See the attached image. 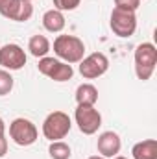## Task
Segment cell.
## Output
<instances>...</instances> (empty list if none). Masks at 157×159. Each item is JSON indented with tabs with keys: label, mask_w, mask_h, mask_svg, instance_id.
<instances>
[{
	"label": "cell",
	"mask_w": 157,
	"mask_h": 159,
	"mask_svg": "<svg viewBox=\"0 0 157 159\" xmlns=\"http://www.w3.org/2000/svg\"><path fill=\"white\" fill-rule=\"evenodd\" d=\"M54 54L69 65L79 63L85 57V43L76 35H57L54 39Z\"/></svg>",
	"instance_id": "obj_1"
},
{
	"label": "cell",
	"mask_w": 157,
	"mask_h": 159,
	"mask_svg": "<svg viewBox=\"0 0 157 159\" xmlns=\"http://www.w3.org/2000/svg\"><path fill=\"white\" fill-rule=\"evenodd\" d=\"M135 74L137 78L146 81L154 76L157 65V48L154 43H141L135 48Z\"/></svg>",
	"instance_id": "obj_2"
},
{
	"label": "cell",
	"mask_w": 157,
	"mask_h": 159,
	"mask_svg": "<svg viewBox=\"0 0 157 159\" xmlns=\"http://www.w3.org/2000/svg\"><path fill=\"white\" fill-rule=\"evenodd\" d=\"M72 128V120L65 111H52L46 115L43 122V135L44 139L52 141H63Z\"/></svg>",
	"instance_id": "obj_3"
},
{
	"label": "cell",
	"mask_w": 157,
	"mask_h": 159,
	"mask_svg": "<svg viewBox=\"0 0 157 159\" xmlns=\"http://www.w3.org/2000/svg\"><path fill=\"white\" fill-rule=\"evenodd\" d=\"M9 137L17 146H32L37 141L39 131H37V126L30 119L19 117V119L11 120L9 124Z\"/></svg>",
	"instance_id": "obj_4"
},
{
	"label": "cell",
	"mask_w": 157,
	"mask_h": 159,
	"mask_svg": "<svg viewBox=\"0 0 157 159\" xmlns=\"http://www.w3.org/2000/svg\"><path fill=\"white\" fill-rule=\"evenodd\" d=\"M37 69L43 76L54 80V81H69L74 76V69L72 65L57 59V57H50V56H44L41 57L39 63H37Z\"/></svg>",
	"instance_id": "obj_5"
},
{
	"label": "cell",
	"mask_w": 157,
	"mask_h": 159,
	"mask_svg": "<svg viewBox=\"0 0 157 159\" xmlns=\"http://www.w3.org/2000/svg\"><path fill=\"white\" fill-rule=\"evenodd\" d=\"M109 26L117 37H122V39L131 37L137 30V15H135V11L113 7L111 17H109Z\"/></svg>",
	"instance_id": "obj_6"
},
{
	"label": "cell",
	"mask_w": 157,
	"mask_h": 159,
	"mask_svg": "<svg viewBox=\"0 0 157 159\" xmlns=\"http://www.w3.org/2000/svg\"><path fill=\"white\" fill-rule=\"evenodd\" d=\"M74 120L83 135H94L102 126V115L94 106H78L74 111Z\"/></svg>",
	"instance_id": "obj_7"
},
{
	"label": "cell",
	"mask_w": 157,
	"mask_h": 159,
	"mask_svg": "<svg viewBox=\"0 0 157 159\" xmlns=\"http://www.w3.org/2000/svg\"><path fill=\"white\" fill-rule=\"evenodd\" d=\"M109 69V59L104 52H92L79 61V74L85 80H96Z\"/></svg>",
	"instance_id": "obj_8"
},
{
	"label": "cell",
	"mask_w": 157,
	"mask_h": 159,
	"mask_svg": "<svg viewBox=\"0 0 157 159\" xmlns=\"http://www.w3.org/2000/svg\"><path fill=\"white\" fill-rule=\"evenodd\" d=\"M26 52L17 43H7L0 48V67L6 70H20L26 65Z\"/></svg>",
	"instance_id": "obj_9"
},
{
	"label": "cell",
	"mask_w": 157,
	"mask_h": 159,
	"mask_svg": "<svg viewBox=\"0 0 157 159\" xmlns=\"http://www.w3.org/2000/svg\"><path fill=\"white\" fill-rule=\"evenodd\" d=\"M96 148H98V154L102 157H115L120 154V148H122V141H120V135L117 131H104L98 135V141H96Z\"/></svg>",
	"instance_id": "obj_10"
},
{
	"label": "cell",
	"mask_w": 157,
	"mask_h": 159,
	"mask_svg": "<svg viewBox=\"0 0 157 159\" xmlns=\"http://www.w3.org/2000/svg\"><path fill=\"white\" fill-rule=\"evenodd\" d=\"M32 15H34V6L28 0H13L11 6L2 13V17L15 22H26L32 19Z\"/></svg>",
	"instance_id": "obj_11"
},
{
	"label": "cell",
	"mask_w": 157,
	"mask_h": 159,
	"mask_svg": "<svg viewBox=\"0 0 157 159\" xmlns=\"http://www.w3.org/2000/svg\"><path fill=\"white\" fill-rule=\"evenodd\" d=\"M65 24H67V20H65L63 11H57V9H48V11H44V15H43V26H44L46 32H50V34H59V32L65 30Z\"/></svg>",
	"instance_id": "obj_12"
},
{
	"label": "cell",
	"mask_w": 157,
	"mask_h": 159,
	"mask_svg": "<svg viewBox=\"0 0 157 159\" xmlns=\"http://www.w3.org/2000/svg\"><path fill=\"white\" fill-rule=\"evenodd\" d=\"M133 159H157V141L155 139H144L131 148Z\"/></svg>",
	"instance_id": "obj_13"
},
{
	"label": "cell",
	"mask_w": 157,
	"mask_h": 159,
	"mask_svg": "<svg viewBox=\"0 0 157 159\" xmlns=\"http://www.w3.org/2000/svg\"><path fill=\"white\" fill-rule=\"evenodd\" d=\"M74 98L78 106H94L98 102V89L92 83H81L76 89Z\"/></svg>",
	"instance_id": "obj_14"
},
{
	"label": "cell",
	"mask_w": 157,
	"mask_h": 159,
	"mask_svg": "<svg viewBox=\"0 0 157 159\" xmlns=\"http://www.w3.org/2000/svg\"><path fill=\"white\" fill-rule=\"evenodd\" d=\"M50 48H52V44H50V41L46 39L44 35H32L30 41H28V50H30V54L34 56V57H44V56H48V52H50Z\"/></svg>",
	"instance_id": "obj_15"
},
{
	"label": "cell",
	"mask_w": 157,
	"mask_h": 159,
	"mask_svg": "<svg viewBox=\"0 0 157 159\" xmlns=\"http://www.w3.org/2000/svg\"><path fill=\"white\" fill-rule=\"evenodd\" d=\"M48 154L52 159H70L72 150L65 141H52L48 146Z\"/></svg>",
	"instance_id": "obj_16"
},
{
	"label": "cell",
	"mask_w": 157,
	"mask_h": 159,
	"mask_svg": "<svg viewBox=\"0 0 157 159\" xmlns=\"http://www.w3.org/2000/svg\"><path fill=\"white\" fill-rule=\"evenodd\" d=\"M13 85H15V80L9 74V70L6 69H0V96H6L13 91Z\"/></svg>",
	"instance_id": "obj_17"
},
{
	"label": "cell",
	"mask_w": 157,
	"mask_h": 159,
	"mask_svg": "<svg viewBox=\"0 0 157 159\" xmlns=\"http://www.w3.org/2000/svg\"><path fill=\"white\" fill-rule=\"evenodd\" d=\"M52 2H54V9L57 11H74L81 0H52Z\"/></svg>",
	"instance_id": "obj_18"
},
{
	"label": "cell",
	"mask_w": 157,
	"mask_h": 159,
	"mask_svg": "<svg viewBox=\"0 0 157 159\" xmlns=\"http://www.w3.org/2000/svg\"><path fill=\"white\" fill-rule=\"evenodd\" d=\"M141 6V0H115V7L128 9V11H137Z\"/></svg>",
	"instance_id": "obj_19"
},
{
	"label": "cell",
	"mask_w": 157,
	"mask_h": 159,
	"mask_svg": "<svg viewBox=\"0 0 157 159\" xmlns=\"http://www.w3.org/2000/svg\"><path fill=\"white\" fill-rule=\"evenodd\" d=\"M7 154V139L6 135H0V157H4Z\"/></svg>",
	"instance_id": "obj_20"
},
{
	"label": "cell",
	"mask_w": 157,
	"mask_h": 159,
	"mask_svg": "<svg viewBox=\"0 0 157 159\" xmlns=\"http://www.w3.org/2000/svg\"><path fill=\"white\" fill-rule=\"evenodd\" d=\"M11 2H13V0H0V15H2L9 6H11Z\"/></svg>",
	"instance_id": "obj_21"
},
{
	"label": "cell",
	"mask_w": 157,
	"mask_h": 159,
	"mask_svg": "<svg viewBox=\"0 0 157 159\" xmlns=\"http://www.w3.org/2000/svg\"><path fill=\"white\" fill-rule=\"evenodd\" d=\"M0 135H6V122L0 117Z\"/></svg>",
	"instance_id": "obj_22"
},
{
	"label": "cell",
	"mask_w": 157,
	"mask_h": 159,
	"mask_svg": "<svg viewBox=\"0 0 157 159\" xmlns=\"http://www.w3.org/2000/svg\"><path fill=\"white\" fill-rule=\"evenodd\" d=\"M87 159H105V157H102V156H91V157H87Z\"/></svg>",
	"instance_id": "obj_23"
},
{
	"label": "cell",
	"mask_w": 157,
	"mask_h": 159,
	"mask_svg": "<svg viewBox=\"0 0 157 159\" xmlns=\"http://www.w3.org/2000/svg\"><path fill=\"white\" fill-rule=\"evenodd\" d=\"M113 159H128V157H124V156H115Z\"/></svg>",
	"instance_id": "obj_24"
},
{
	"label": "cell",
	"mask_w": 157,
	"mask_h": 159,
	"mask_svg": "<svg viewBox=\"0 0 157 159\" xmlns=\"http://www.w3.org/2000/svg\"><path fill=\"white\" fill-rule=\"evenodd\" d=\"M28 2H34V0H28Z\"/></svg>",
	"instance_id": "obj_25"
}]
</instances>
